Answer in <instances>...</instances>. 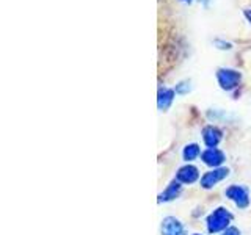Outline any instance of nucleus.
<instances>
[{
    "label": "nucleus",
    "instance_id": "nucleus-3",
    "mask_svg": "<svg viewBox=\"0 0 251 235\" xmlns=\"http://www.w3.org/2000/svg\"><path fill=\"white\" fill-rule=\"evenodd\" d=\"M225 194H226V198L231 199L239 209H247L250 206V194H248V190L245 187L231 185V187L226 188Z\"/></svg>",
    "mask_w": 251,
    "mask_h": 235
},
{
    "label": "nucleus",
    "instance_id": "nucleus-4",
    "mask_svg": "<svg viewBox=\"0 0 251 235\" xmlns=\"http://www.w3.org/2000/svg\"><path fill=\"white\" fill-rule=\"evenodd\" d=\"M227 174H229V169L227 168H214L212 171H207L206 174L201 177L200 184L202 188L209 190V188H214L218 182H222L223 179H226Z\"/></svg>",
    "mask_w": 251,
    "mask_h": 235
},
{
    "label": "nucleus",
    "instance_id": "nucleus-6",
    "mask_svg": "<svg viewBox=\"0 0 251 235\" xmlns=\"http://www.w3.org/2000/svg\"><path fill=\"white\" fill-rule=\"evenodd\" d=\"M200 179V171L193 164H185L176 172V180L180 184H193Z\"/></svg>",
    "mask_w": 251,
    "mask_h": 235
},
{
    "label": "nucleus",
    "instance_id": "nucleus-15",
    "mask_svg": "<svg viewBox=\"0 0 251 235\" xmlns=\"http://www.w3.org/2000/svg\"><path fill=\"white\" fill-rule=\"evenodd\" d=\"M243 16H245V19L251 24V8H245V10H243Z\"/></svg>",
    "mask_w": 251,
    "mask_h": 235
},
{
    "label": "nucleus",
    "instance_id": "nucleus-5",
    "mask_svg": "<svg viewBox=\"0 0 251 235\" xmlns=\"http://www.w3.org/2000/svg\"><path fill=\"white\" fill-rule=\"evenodd\" d=\"M201 160L204 164L212 168H220V164L225 162V154L217 147H207L206 151L201 154Z\"/></svg>",
    "mask_w": 251,
    "mask_h": 235
},
{
    "label": "nucleus",
    "instance_id": "nucleus-2",
    "mask_svg": "<svg viewBox=\"0 0 251 235\" xmlns=\"http://www.w3.org/2000/svg\"><path fill=\"white\" fill-rule=\"evenodd\" d=\"M215 75H217V82L220 85V88L225 91L235 90L242 80V74L239 70L231 69V68H220Z\"/></svg>",
    "mask_w": 251,
    "mask_h": 235
},
{
    "label": "nucleus",
    "instance_id": "nucleus-13",
    "mask_svg": "<svg viewBox=\"0 0 251 235\" xmlns=\"http://www.w3.org/2000/svg\"><path fill=\"white\" fill-rule=\"evenodd\" d=\"M214 46H217L220 50H231L232 49V44L227 41H223V39H215Z\"/></svg>",
    "mask_w": 251,
    "mask_h": 235
},
{
    "label": "nucleus",
    "instance_id": "nucleus-14",
    "mask_svg": "<svg viewBox=\"0 0 251 235\" xmlns=\"http://www.w3.org/2000/svg\"><path fill=\"white\" fill-rule=\"evenodd\" d=\"M222 235H240V232H239L237 227H227Z\"/></svg>",
    "mask_w": 251,
    "mask_h": 235
},
{
    "label": "nucleus",
    "instance_id": "nucleus-17",
    "mask_svg": "<svg viewBox=\"0 0 251 235\" xmlns=\"http://www.w3.org/2000/svg\"><path fill=\"white\" fill-rule=\"evenodd\" d=\"M204 3H206V5H207V3H209V0H204Z\"/></svg>",
    "mask_w": 251,
    "mask_h": 235
},
{
    "label": "nucleus",
    "instance_id": "nucleus-12",
    "mask_svg": "<svg viewBox=\"0 0 251 235\" xmlns=\"http://www.w3.org/2000/svg\"><path fill=\"white\" fill-rule=\"evenodd\" d=\"M190 90H192L190 82H180V83L176 85V88H175L176 94H187Z\"/></svg>",
    "mask_w": 251,
    "mask_h": 235
},
{
    "label": "nucleus",
    "instance_id": "nucleus-18",
    "mask_svg": "<svg viewBox=\"0 0 251 235\" xmlns=\"http://www.w3.org/2000/svg\"><path fill=\"white\" fill-rule=\"evenodd\" d=\"M192 235H201V234H192Z\"/></svg>",
    "mask_w": 251,
    "mask_h": 235
},
{
    "label": "nucleus",
    "instance_id": "nucleus-16",
    "mask_svg": "<svg viewBox=\"0 0 251 235\" xmlns=\"http://www.w3.org/2000/svg\"><path fill=\"white\" fill-rule=\"evenodd\" d=\"M180 2H184V3H192L193 0H180Z\"/></svg>",
    "mask_w": 251,
    "mask_h": 235
},
{
    "label": "nucleus",
    "instance_id": "nucleus-8",
    "mask_svg": "<svg viewBox=\"0 0 251 235\" xmlns=\"http://www.w3.org/2000/svg\"><path fill=\"white\" fill-rule=\"evenodd\" d=\"M223 138V133L218 127L215 125H206L202 129V140H204V144L207 147H217L218 143L222 141Z\"/></svg>",
    "mask_w": 251,
    "mask_h": 235
},
{
    "label": "nucleus",
    "instance_id": "nucleus-7",
    "mask_svg": "<svg viewBox=\"0 0 251 235\" xmlns=\"http://www.w3.org/2000/svg\"><path fill=\"white\" fill-rule=\"evenodd\" d=\"M162 235H185L184 226L175 216H167L162 221Z\"/></svg>",
    "mask_w": 251,
    "mask_h": 235
},
{
    "label": "nucleus",
    "instance_id": "nucleus-1",
    "mask_svg": "<svg viewBox=\"0 0 251 235\" xmlns=\"http://www.w3.org/2000/svg\"><path fill=\"white\" fill-rule=\"evenodd\" d=\"M231 221H232L231 212L225 207H218L207 216L206 226L210 234H217V232H225L229 227Z\"/></svg>",
    "mask_w": 251,
    "mask_h": 235
},
{
    "label": "nucleus",
    "instance_id": "nucleus-11",
    "mask_svg": "<svg viewBox=\"0 0 251 235\" xmlns=\"http://www.w3.org/2000/svg\"><path fill=\"white\" fill-rule=\"evenodd\" d=\"M200 155H201V149H200V146L196 144V143L187 144L184 147V151H182V157H184L185 162H193V160L198 159Z\"/></svg>",
    "mask_w": 251,
    "mask_h": 235
},
{
    "label": "nucleus",
    "instance_id": "nucleus-9",
    "mask_svg": "<svg viewBox=\"0 0 251 235\" xmlns=\"http://www.w3.org/2000/svg\"><path fill=\"white\" fill-rule=\"evenodd\" d=\"M175 96H176V91L171 90V88H160L159 93H157V107L162 112L165 110H168L173 104V100H175Z\"/></svg>",
    "mask_w": 251,
    "mask_h": 235
},
{
    "label": "nucleus",
    "instance_id": "nucleus-10",
    "mask_svg": "<svg viewBox=\"0 0 251 235\" xmlns=\"http://www.w3.org/2000/svg\"><path fill=\"white\" fill-rule=\"evenodd\" d=\"M180 191H182V185H180V182L173 180V182L159 194V202H170L173 199H176V198H179Z\"/></svg>",
    "mask_w": 251,
    "mask_h": 235
}]
</instances>
